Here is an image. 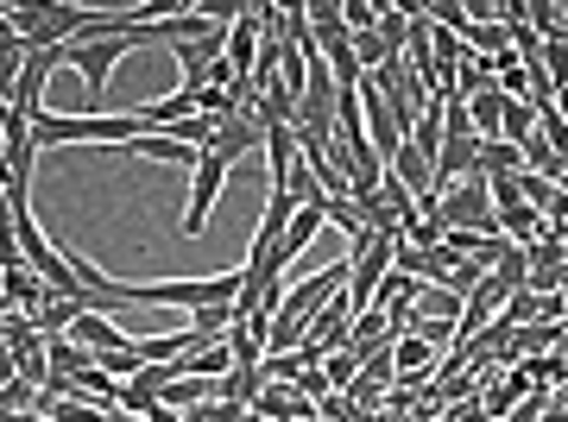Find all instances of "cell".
Returning a JSON list of instances; mask_svg holds the SVG:
<instances>
[{
  "label": "cell",
  "instance_id": "cell-34",
  "mask_svg": "<svg viewBox=\"0 0 568 422\" xmlns=\"http://www.w3.org/2000/svg\"><path fill=\"white\" fill-rule=\"evenodd\" d=\"M304 422H316V416H304Z\"/></svg>",
  "mask_w": 568,
  "mask_h": 422
},
{
  "label": "cell",
  "instance_id": "cell-23",
  "mask_svg": "<svg viewBox=\"0 0 568 422\" xmlns=\"http://www.w3.org/2000/svg\"><path fill=\"white\" fill-rule=\"evenodd\" d=\"M152 410H159V398H152L140 379H126L121 384V416H152Z\"/></svg>",
  "mask_w": 568,
  "mask_h": 422
},
{
  "label": "cell",
  "instance_id": "cell-16",
  "mask_svg": "<svg viewBox=\"0 0 568 422\" xmlns=\"http://www.w3.org/2000/svg\"><path fill=\"white\" fill-rule=\"evenodd\" d=\"M260 366H234L227 379H215V398L222 403H234V410H253V398H260Z\"/></svg>",
  "mask_w": 568,
  "mask_h": 422
},
{
  "label": "cell",
  "instance_id": "cell-20",
  "mask_svg": "<svg viewBox=\"0 0 568 422\" xmlns=\"http://www.w3.org/2000/svg\"><path fill=\"white\" fill-rule=\"evenodd\" d=\"M323 379H328V391H354V379H361V360H354V353H328L323 360Z\"/></svg>",
  "mask_w": 568,
  "mask_h": 422
},
{
  "label": "cell",
  "instance_id": "cell-15",
  "mask_svg": "<svg viewBox=\"0 0 568 422\" xmlns=\"http://www.w3.org/2000/svg\"><path fill=\"white\" fill-rule=\"evenodd\" d=\"M462 309H467V302L455 297L448 284H424L417 302H410V316H424V322H462Z\"/></svg>",
  "mask_w": 568,
  "mask_h": 422
},
{
  "label": "cell",
  "instance_id": "cell-31",
  "mask_svg": "<svg viewBox=\"0 0 568 422\" xmlns=\"http://www.w3.org/2000/svg\"><path fill=\"white\" fill-rule=\"evenodd\" d=\"M0 347H7V309H0Z\"/></svg>",
  "mask_w": 568,
  "mask_h": 422
},
{
  "label": "cell",
  "instance_id": "cell-26",
  "mask_svg": "<svg viewBox=\"0 0 568 422\" xmlns=\"http://www.w3.org/2000/svg\"><path fill=\"white\" fill-rule=\"evenodd\" d=\"M39 25H44V7H13V32H20L26 44L39 39Z\"/></svg>",
  "mask_w": 568,
  "mask_h": 422
},
{
  "label": "cell",
  "instance_id": "cell-3",
  "mask_svg": "<svg viewBox=\"0 0 568 422\" xmlns=\"http://www.w3.org/2000/svg\"><path fill=\"white\" fill-rule=\"evenodd\" d=\"M227 171H234V164H227L222 152H203L196 171H190V215H183V234H190V240L203 234V222H209V208H215V196H222Z\"/></svg>",
  "mask_w": 568,
  "mask_h": 422
},
{
  "label": "cell",
  "instance_id": "cell-1",
  "mask_svg": "<svg viewBox=\"0 0 568 422\" xmlns=\"http://www.w3.org/2000/svg\"><path fill=\"white\" fill-rule=\"evenodd\" d=\"M152 126L140 114H39L32 121V145L51 152V145H133L145 140Z\"/></svg>",
  "mask_w": 568,
  "mask_h": 422
},
{
  "label": "cell",
  "instance_id": "cell-10",
  "mask_svg": "<svg viewBox=\"0 0 568 422\" xmlns=\"http://www.w3.org/2000/svg\"><path fill=\"white\" fill-rule=\"evenodd\" d=\"M0 290H7V309H26V316H39V302L51 297V284L39 278V271H0Z\"/></svg>",
  "mask_w": 568,
  "mask_h": 422
},
{
  "label": "cell",
  "instance_id": "cell-13",
  "mask_svg": "<svg viewBox=\"0 0 568 422\" xmlns=\"http://www.w3.org/2000/svg\"><path fill=\"white\" fill-rule=\"evenodd\" d=\"M467 121H474L480 140H499V121H506V89L493 82V89H480V95H467Z\"/></svg>",
  "mask_w": 568,
  "mask_h": 422
},
{
  "label": "cell",
  "instance_id": "cell-9",
  "mask_svg": "<svg viewBox=\"0 0 568 422\" xmlns=\"http://www.w3.org/2000/svg\"><path fill=\"white\" fill-rule=\"evenodd\" d=\"M253 416H272V422H304L316 416V403L297 391V384H260V398H253Z\"/></svg>",
  "mask_w": 568,
  "mask_h": 422
},
{
  "label": "cell",
  "instance_id": "cell-28",
  "mask_svg": "<svg viewBox=\"0 0 568 422\" xmlns=\"http://www.w3.org/2000/svg\"><path fill=\"white\" fill-rule=\"evenodd\" d=\"M13 379H20V366H13V353H7V347H0V391H7Z\"/></svg>",
  "mask_w": 568,
  "mask_h": 422
},
{
  "label": "cell",
  "instance_id": "cell-6",
  "mask_svg": "<svg viewBox=\"0 0 568 422\" xmlns=\"http://www.w3.org/2000/svg\"><path fill=\"white\" fill-rule=\"evenodd\" d=\"M392 341H398V328H392L386 309H361L354 328H347V353H354V360H373V353H386Z\"/></svg>",
  "mask_w": 568,
  "mask_h": 422
},
{
  "label": "cell",
  "instance_id": "cell-19",
  "mask_svg": "<svg viewBox=\"0 0 568 422\" xmlns=\"http://www.w3.org/2000/svg\"><path fill=\"white\" fill-rule=\"evenodd\" d=\"M304 372H316V366H304V353H265V360H260V379L265 384H297Z\"/></svg>",
  "mask_w": 568,
  "mask_h": 422
},
{
  "label": "cell",
  "instance_id": "cell-25",
  "mask_svg": "<svg viewBox=\"0 0 568 422\" xmlns=\"http://www.w3.org/2000/svg\"><path fill=\"white\" fill-rule=\"evenodd\" d=\"M549 403H556V398H549V391H530V398L518 403V410H506V416H499V422H537V416H549Z\"/></svg>",
  "mask_w": 568,
  "mask_h": 422
},
{
  "label": "cell",
  "instance_id": "cell-14",
  "mask_svg": "<svg viewBox=\"0 0 568 422\" xmlns=\"http://www.w3.org/2000/svg\"><path fill=\"white\" fill-rule=\"evenodd\" d=\"M44 360H51V384H63V379H77V372H89V353H82L70 334H44Z\"/></svg>",
  "mask_w": 568,
  "mask_h": 422
},
{
  "label": "cell",
  "instance_id": "cell-21",
  "mask_svg": "<svg viewBox=\"0 0 568 422\" xmlns=\"http://www.w3.org/2000/svg\"><path fill=\"white\" fill-rule=\"evenodd\" d=\"M518 196H525L530 208H537V215H549V208H556V196H562V189H556V183H549V177H537V171H525V177H518Z\"/></svg>",
  "mask_w": 568,
  "mask_h": 422
},
{
  "label": "cell",
  "instance_id": "cell-8",
  "mask_svg": "<svg viewBox=\"0 0 568 422\" xmlns=\"http://www.w3.org/2000/svg\"><path fill=\"white\" fill-rule=\"evenodd\" d=\"M70 341H77L89 360H102V353H114V347H133V334H121V322H108L102 309H89V316H77Z\"/></svg>",
  "mask_w": 568,
  "mask_h": 422
},
{
  "label": "cell",
  "instance_id": "cell-27",
  "mask_svg": "<svg viewBox=\"0 0 568 422\" xmlns=\"http://www.w3.org/2000/svg\"><path fill=\"white\" fill-rule=\"evenodd\" d=\"M20 32H13V13H0V51H20Z\"/></svg>",
  "mask_w": 568,
  "mask_h": 422
},
{
  "label": "cell",
  "instance_id": "cell-30",
  "mask_svg": "<svg viewBox=\"0 0 568 422\" xmlns=\"http://www.w3.org/2000/svg\"><path fill=\"white\" fill-rule=\"evenodd\" d=\"M556 114H562V121H568V89H562V95H556Z\"/></svg>",
  "mask_w": 568,
  "mask_h": 422
},
{
  "label": "cell",
  "instance_id": "cell-32",
  "mask_svg": "<svg viewBox=\"0 0 568 422\" xmlns=\"http://www.w3.org/2000/svg\"><path fill=\"white\" fill-rule=\"evenodd\" d=\"M114 422H145V416H121V410H114Z\"/></svg>",
  "mask_w": 568,
  "mask_h": 422
},
{
  "label": "cell",
  "instance_id": "cell-2",
  "mask_svg": "<svg viewBox=\"0 0 568 422\" xmlns=\"http://www.w3.org/2000/svg\"><path fill=\"white\" fill-rule=\"evenodd\" d=\"M436 222L448 234H499V215H493V189L487 177H462L443 189V208H436Z\"/></svg>",
  "mask_w": 568,
  "mask_h": 422
},
{
  "label": "cell",
  "instance_id": "cell-29",
  "mask_svg": "<svg viewBox=\"0 0 568 422\" xmlns=\"http://www.w3.org/2000/svg\"><path fill=\"white\" fill-rule=\"evenodd\" d=\"M0 422H51V416H39V410H26V416H0Z\"/></svg>",
  "mask_w": 568,
  "mask_h": 422
},
{
  "label": "cell",
  "instance_id": "cell-24",
  "mask_svg": "<svg viewBox=\"0 0 568 422\" xmlns=\"http://www.w3.org/2000/svg\"><path fill=\"white\" fill-rule=\"evenodd\" d=\"M506 253H511L506 234H487V240L474 246V265H480V271H499V259H506Z\"/></svg>",
  "mask_w": 568,
  "mask_h": 422
},
{
  "label": "cell",
  "instance_id": "cell-11",
  "mask_svg": "<svg viewBox=\"0 0 568 422\" xmlns=\"http://www.w3.org/2000/svg\"><path fill=\"white\" fill-rule=\"evenodd\" d=\"M474 164H480V140H443V152H436V183H462L474 177Z\"/></svg>",
  "mask_w": 568,
  "mask_h": 422
},
{
  "label": "cell",
  "instance_id": "cell-17",
  "mask_svg": "<svg viewBox=\"0 0 568 422\" xmlns=\"http://www.w3.org/2000/svg\"><path fill=\"white\" fill-rule=\"evenodd\" d=\"M133 152H140V158H152V164H190V171H196V158H203V152H190V145L164 140V133H145V140H133Z\"/></svg>",
  "mask_w": 568,
  "mask_h": 422
},
{
  "label": "cell",
  "instance_id": "cell-4",
  "mask_svg": "<svg viewBox=\"0 0 568 422\" xmlns=\"http://www.w3.org/2000/svg\"><path fill=\"white\" fill-rule=\"evenodd\" d=\"M209 152H222L227 164L265 152V121H260V114H227V121L215 126V145H209Z\"/></svg>",
  "mask_w": 568,
  "mask_h": 422
},
{
  "label": "cell",
  "instance_id": "cell-33",
  "mask_svg": "<svg viewBox=\"0 0 568 422\" xmlns=\"http://www.w3.org/2000/svg\"><path fill=\"white\" fill-rule=\"evenodd\" d=\"M246 422H272V416H253V410H246Z\"/></svg>",
  "mask_w": 568,
  "mask_h": 422
},
{
  "label": "cell",
  "instance_id": "cell-22",
  "mask_svg": "<svg viewBox=\"0 0 568 422\" xmlns=\"http://www.w3.org/2000/svg\"><path fill=\"white\" fill-rule=\"evenodd\" d=\"M26 410H39V384L13 379L7 391H0V416H26Z\"/></svg>",
  "mask_w": 568,
  "mask_h": 422
},
{
  "label": "cell",
  "instance_id": "cell-7",
  "mask_svg": "<svg viewBox=\"0 0 568 422\" xmlns=\"http://www.w3.org/2000/svg\"><path fill=\"white\" fill-rule=\"evenodd\" d=\"M323 202H328V196H323ZM323 202H310V208H297V215H291V227H284V240L272 246V265H278V271H284V265L297 259V253H304V246H310V240H316V234L328 227Z\"/></svg>",
  "mask_w": 568,
  "mask_h": 422
},
{
  "label": "cell",
  "instance_id": "cell-5",
  "mask_svg": "<svg viewBox=\"0 0 568 422\" xmlns=\"http://www.w3.org/2000/svg\"><path fill=\"white\" fill-rule=\"evenodd\" d=\"M63 70V51H32L26 58V76H20V95H13V107H20L26 121H39L44 114V82Z\"/></svg>",
  "mask_w": 568,
  "mask_h": 422
},
{
  "label": "cell",
  "instance_id": "cell-18",
  "mask_svg": "<svg viewBox=\"0 0 568 422\" xmlns=\"http://www.w3.org/2000/svg\"><path fill=\"white\" fill-rule=\"evenodd\" d=\"M499 140H511L525 152V140H537V107L530 101H506V121H499Z\"/></svg>",
  "mask_w": 568,
  "mask_h": 422
},
{
  "label": "cell",
  "instance_id": "cell-12",
  "mask_svg": "<svg viewBox=\"0 0 568 422\" xmlns=\"http://www.w3.org/2000/svg\"><path fill=\"white\" fill-rule=\"evenodd\" d=\"M474 177H525V152L511 140H480V164H474Z\"/></svg>",
  "mask_w": 568,
  "mask_h": 422
}]
</instances>
